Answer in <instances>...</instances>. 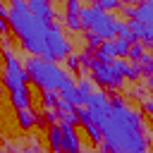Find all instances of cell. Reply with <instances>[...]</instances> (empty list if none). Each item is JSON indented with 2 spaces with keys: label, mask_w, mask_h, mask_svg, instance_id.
Returning <instances> with one entry per match:
<instances>
[{
  "label": "cell",
  "mask_w": 153,
  "mask_h": 153,
  "mask_svg": "<svg viewBox=\"0 0 153 153\" xmlns=\"http://www.w3.org/2000/svg\"><path fill=\"white\" fill-rule=\"evenodd\" d=\"M84 129H86V134H88V139H91L93 143H103V134H100V129H98L96 122H86Z\"/></svg>",
  "instance_id": "cell-17"
},
{
  "label": "cell",
  "mask_w": 153,
  "mask_h": 153,
  "mask_svg": "<svg viewBox=\"0 0 153 153\" xmlns=\"http://www.w3.org/2000/svg\"><path fill=\"white\" fill-rule=\"evenodd\" d=\"M79 19H81V24L88 29V33L98 36L100 41H108V38L117 36L120 19H115L112 14L103 12L96 2H93V5H81V10H79Z\"/></svg>",
  "instance_id": "cell-5"
},
{
  "label": "cell",
  "mask_w": 153,
  "mask_h": 153,
  "mask_svg": "<svg viewBox=\"0 0 153 153\" xmlns=\"http://www.w3.org/2000/svg\"><path fill=\"white\" fill-rule=\"evenodd\" d=\"M129 19H134V22H141V24H146V26H151L153 29V0H148V2H141V5H122L120 7Z\"/></svg>",
  "instance_id": "cell-8"
},
{
  "label": "cell",
  "mask_w": 153,
  "mask_h": 153,
  "mask_svg": "<svg viewBox=\"0 0 153 153\" xmlns=\"http://www.w3.org/2000/svg\"><path fill=\"white\" fill-rule=\"evenodd\" d=\"M10 100L17 110H29V103H31V93H29V86H19L14 91H10Z\"/></svg>",
  "instance_id": "cell-12"
},
{
  "label": "cell",
  "mask_w": 153,
  "mask_h": 153,
  "mask_svg": "<svg viewBox=\"0 0 153 153\" xmlns=\"http://www.w3.org/2000/svg\"><path fill=\"white\" fill-rule=\"evenodd\" d=\"M129 26V33H131V38H134V43H146V45H151L153 43V29L151 26H146V24H141V22H129L127 24Z\"/></svg>",
  "instance_id": "cell-10"
},
{
  "label": "cell",
  "mask_w": 153,
  "mask_h": 153,
  "mask_svg": "<svg viewBox=\"0 0 153 153\" xmlns=\"http://www.w3.org/2000/svg\"><path fill=\"white\" fill-rule=\"evenodd\" d=\"M45 120H48L50 124H55V120H57V110H45Z\"/></svg>",
  "instance_id": "cell-26"
},
{
  "label": "cell",
  "mask_w": 153,
  "mask_h": 153,
  "mask_svg": "<svg viewBox=\"0 0 153 153\" xmlns=\"http://www.w3.org/2000/svg\"><path fill=\"white\" fill-rule=\"evenodd\" d=\"M91 69V79L105 88H120L122 81L129 76V79H136L141 74V67L134 65V62H127V60H112L110 65H103V62H96V60H88L86 65Z\"/></svg>",
  "instance_id": "cell-4"
},
{
  "label": "cell",
  "mask_w": 153,
  "mask_h": 153,
  "mask_svg": "<svg viewBox=\"0 0 153 153\" xmlns=\"http://www.w3.org/2000/svg\"><path fill=\"white\" fill-rule=\"evenodd\" d=\"M127 57H129L134 65H136V62H141V65H143V62H148V60H151V55L146 53V48H143L141 43H131V45H129Z\"/></svg>",
  "instance_id": "cell-14"
},
{
  "label": "cell",
  "mask_w": 153,
  "mask_h": 153,
  "mask_svg": "<svg viewBox=\"0 0 153 153\" xmlns=\"http://www.w3.org/2000/svg\"><path fill=\"white\" fill-rule=\"evenodd\" d=\"M151 50H153V43H151Z\"/></svg>",
  "instance_id": "cell-30"
},
{
  "label": "cell",
  "mask_w": 153,
  "mask_h": 153,
  "mask_svg": "<svg viewBox=\"0 0 153 153\" xmlns=\"http://www.w3.org/2000/svg\"><path fill=\"white\" fill-rule=\"evenodd\" d=\"M17 122H19V127L22 129H31L33 124H43V120L38 117V115H33L31 110H17Z\"/></svg>",
  "instance_id": "cell-13"
},
{
  "label": "cell",
  "mask_w": 153,
  "mask_h": 153,
  "mask_svg": "<svg viewBox=\"0 0 153 153\" xmlns=\"http://www.w3.org/2000/svg\"><path fill=\"white\" fill-rule=\"evenodd\" d=\"M79 10H81V2H79V0H69V2H67V12L79 14Z\"/></svg>",
  "instance_id": "cell-23"
},
{
  "label": "cell",
  "mask_w": 153,
  "mask_h": 153,
  "mask_svg": "<svg viewBox=\"0 0 153 153\" xmlns=\"http://www.w3.org/2000/svg\"><path fill=\"white\" fill-rule=\"evenodd\" d=\"M69 41L65 38V33H62V29L57 26V24H50V29H48V38H45V57L43 60H50V62H55V60H65L67 55H69Z\"/></svg>",
  "instance_id": "cell-6"
},
{
  "label": "cell",
  "mask_w": 153,
  "mask_h": 153,
  "mask_svg": "<svg viewBox=\"0 0 153 153\" xmlns=\"http://www.w3.org/2000/svg\"><path fill=\"white\" fill-rule=\"evenodd\" d=\"M103 143L110 153H148V139L143 134V120L139 110H131L122 98H110L105 120L98 124Z\"/></svg>",
  "instance_id": "cell-1"
},
{
  "label": "cell",
  "mask_w": 153,
  "mask_h": 153,
  "mask_svg": "<svg viewBox=\"0 0 153 153\" xmlns=\"http://www.w3.org/2000/svg\"><path fill=\"white\" fill-rule=\"evenodd\" d=\"M141 74H146V76H153V57H151L148 62H143V67H141Z\"/></svg>",
  "instance_id": "cell-24"
},
{
  "label": "cell",
  "mask_w": 153,
  "mask_h": 153,
  "mask_svg": "<svg viewBox=\"0 0 153 153\" xmlns=\"http://www.w3.org/2000/svg\"><path fill=\"white\" fill-rule=\"evenodd\" d=\"M76 91H79L84 98H86L88 93H93V91H96V88H93V79H88V76H86V79H81V81L76 84Z\"/></svg>",
  "instance_id": "cell-20"
},
{
  "label": "cell",
  "mask_w": 153,
  "mask_h": 153,
  "mask_svg": "<svg viewBox=\"0 0 153 153\" xmlns=\"http://www.w3.org/2000/svg\"><path fill=\"white\" fill-rule=\"evenodd\" d=\"M2 81H5L7 91H14V88H19V86H24L29 81L26 69H24V65H19V57L14 55V50L5 53V74H2Z\"/></svg>",
  "instance_id": "cell-7"
},
{
  "label": "cell",
  "mask_w": 153,
  "mask_h": 153,
  "mask_svg": "<svg viewBox=\"0 0 153 153\" xmlns=\"http://www.w3.org/2000/svg\"><path fill=\"white\" fill-rule=\"evenodd\" d=\"M57 100H60V96L53 93V91H43L41 93V103H43L45 110H57Z\"/></svg>",
  "instance_id": "cell-16"
},
{
  "label": "cell",
  "mask_w": 153,
  "mask_h": 153,
  "mask_svg": "<svg viewBox=\"0 0 153 153\" xmlns=\"http://www.w3.org/2000/svg\"><path fill=\"white\" fill-rule=\"evenodd\" d=\"M67 65H69V69H79V67H81V57H76V55H67Z\"/></svg>",
  "instance_id": "cell-22"
},
{
  "label": "cell",
  "mask_w": 153,
  "mask_h": 153,
  "mask_svg": "<svg viewBox=\"0 0 153 153\" xmlns=\"http://www.w3.org/2000/svg\"><path fill=\"white\" fill-rule=\"evenodd\" d=\"M7 24L17 33L22 48L31 57H45V38H48V29L53 22L33 17L24 0H14L7 12Z\"/></svg>",
  "instance_id": "cell-2"
},
{
  "label": "cell",
  "mask_w": 153,
  "mask_h": 153,
  "mask_svg": "<svg viewBox=\"0 0 153 153\" xmlns=\"http://www.w3.org/2000/svg\"><path fill=\"white\" fill-rule=\"evenodd\" d=\"M146 84H148V88H153V76H146Z\"/></svg>",
  "instance_id": "cell-29"
},
{
  "label": "cell",
  "mask_w": 153,
  "mask_h": 153,
  "mask_svg": "<svg viewBox=\"0 0 153 153\" xmlns=\"http://www.w3.org/2000/svg\"><path fill=\"white\" fill-rule=\"evenodd\" d=\"M65 22H67V26H69L72 31H81V29H84V24H81L79 14H72V12H67V14H65Z\"/></svg>",
  "instance_id": "cell-18"
},
{
  "label": "cell",
  "mask_w": 153,
  "mask_h": 153,
  "mask_svg": "<svg viewBox=\"0 0 153 153\" xmlns=\"http://www.w3.org/2000/svg\"><path fill=\"white\" fill-rule=\"evenodd\" d=\"M48 143L55 153H62V131H60V124H50L48 127Z\"/></svg>",
  "instance_id": "cell-15"
},
{
  "label": "cell",
  "mask_w": 153,
  "mask_h": 153,
  "mask_svg": "<svg viewBox=\"0 0 153 153\" xmlns=\"http://www.w3.org/2000/svg\"><path fill=\"white\" fill-rule=\"evenodd\" d=\"M98 153H110V151H108V146H105V143H100V148H98Z\"/></svg>",
  "instance_id": "cell-28"
},
{
  "label": "cell",
  "mask_w": 153,
  "mask_h": 153,
  "mask_svg": "<svg viewBox=\"0 0 153 153\" xmlns=\"http://www.w3.org/2000/svg\"><path fill=\"white\" fill-rule=\"evenodd\" d=\"M129 45H131V43H129L127 38H115V41H112L115 55H127V53H129Z\"/></svg>",
  "instance_id": "cell-19"
},
{
  "label": "cell",
  "mask_w": 153,
  "mask_h": 153,
  "mask_svg": "<svg viewBox=\"0 0 153 153\" xmlns=\"http://www.w3.org/2000/svg\"><path fill=\"white\" fill-rule=\"evenodd\" d=\"M26 76L41 86L43 91H53V93H60L69 86H74V79L69 76V72H65L62 67H57V62H50V60H43V57H29L26 65Z\"/></svg>",
  "instance_id": "cell-3"
},
{
  "label": "cell",
  "mask_w": 153,
  "mask_h": 153,
  "mask_svg": "<svg viewBox=\"0 0 153 153\" xmlns=\"http://www.w3.org/2000/svg\"><path fill=\"white\" fill-rule=\"evenodd\" d=\"M86 38H88V45H91V48H98V45L103 43V41H100L98 36H93V33H86Z\"/></svg>",
  "instance_id": "cell-25"
},
{
  "label": "cell",
  "mask_w": 153,
  "mask_h": 153,
  "mask_svg": "<svg viewBox=\"0 0 153 153\" xmlns=\"http://www.w3.org/2000/svg\"><path fill=\"white\" fill-rule=\"evenodd\" d=\"M96 5H98L103 12H108V14H110V10H120V7H122V2H120V0H98Z\"/></svg>",
  "instance_id": "cell-21"
},
{
  "label": "cell",
  "mask_w": 153,
  "mask_h": 153,
  "mask_svg": "<svg viewBox=\"0 0 153 153\" xmlns=\"http://www.w3.org/2000/svg\"><path fill=\"white\" fill-rule=\"evenodd\" d=\"M26 7H29V12H31L33 17H38V19L50 22V19L55 17L53 5H50V2H45V0H29V2H26Z\"/></svg>",
  "instance_id": "cell-11"
},
{
  "label": "cell",
  "mask_w": 153,
  "mask_h": 153,
  "mask_svg": "<svg viewBox=\"0 0 153 153\" xmlns=\"http://www.w3.org/2000/svg\"><path fill=\"white\" fill-rule=\"evenodd\" d=\"M7 12H10V7H5V5L0 2V19H7Z\"/></svg>",
  "instance_id": "cell-27"
},
{
  "label": "cell",
  "mask_w": 153,
  "mask_h": 153,
  "mask_svg": "<svg viewBox=\"0 0 153 153\" xmlns=\"http://www.w3.org/2000/svg\"><path fill=\"white\" fill-rule=\"evenodd\" d=\"M60 131H62V153H81V143L74 131V124H60Z\"/></svg>",
  "instance_id": "cell-9"
}]
</instances>
